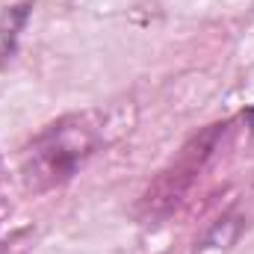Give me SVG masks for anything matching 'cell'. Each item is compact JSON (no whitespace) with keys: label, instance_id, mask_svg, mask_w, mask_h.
<instances>
[{"label":"cell","instance_id":"7a4b0ae2","mask_svg":"<svg viewBox=\"0 0 254 254\" xmlns=\"http://www.w3.org/2000/svg\"><path fill=\"white\" fill-rule=\"evenodd\" d=\"M27 18V9L18 6V9H9L0 15V60H6L12 51H15V42H18V30Z\"/></svg>","mask_w":254,"mask_h":254},{"label":"cell","instance_id":"6da1fadb","mask_svg":"<svg viewBox=\"0 0 254 254\" xmlns=\"http://www.w3.org/2000/svg\"><path fill=\"white\" fill-rule=\"evenodd\" d=\"M104 113H83L51 125L24 154V178L33 190H48L68 181L77 166L92 157L104 139Z\"/></svg>","mask_w":254,"mask_h":254}]
</instances>
